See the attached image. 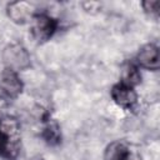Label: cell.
<instances>
[{
  "instance_id": "ba28073f",
  "label": "cell",
  "mask_w": 160,
  "mask_h": 160,
  "mask_svg": "<svg viewBox=\"0 0 160 160\" xmlns=\"http://www.w3.org/2000/svg\"><path fill=\"white\" fill-rule=\"evenodd\" d=\"M41 138L44 139L45 142H48L51 146L58 145L61 141V129H60V125L55 120H52V119L44 120Z\"/></svg>"
},
{
  "instance_id": "5b68a950",
  "label": "cell",
  "mask_w": 160,
  "mask_h": 160,
  "mask_svg": "<svg viewBox=\"0 0 160 160\" xmlns=\"http://www.w3.org/2000/svg\"><path fill=\"white\" fill-rule=\"evenodd\" d=\"M110 96L118 106L122 109H128V110L132 109L138 104V100H139V95L135 88L126 85L124 82H120V81L111 86Z\"/></svg>"
},
{
  "instance_id": "9a60e30c",
  "label": "cell",
  "mask_w": 160,
  "mask_h": 160,
  "mask_svg": "<svg viewBox=\"0 0 160 160\" xmlns=\"http://www.w3.org/2000/svg\"><path fill=\"white\" fill-rule=\"evenodd\" d=\"M38 160H44V159H38Z\"/></svg>"
},
{
  "instance_id": "5bb4252c",
  "label": "cell",
  "mask_w": 160,
  "mask_h": 160,
  "mask_svg": "<svg viewBox=\"0 0 160 160\" xmlns=\"http://www.w3.org/2000/svg\"><path fill=\"white\" fill-rule=\"evenodd\" d=\"M4 141H5V140H4V138H2L1 135H0V151H1V149H2V145H4Z\"/></svg>"
},
{
  "instance_id": "8992f818",
  "label": "cell",
  "mask_w": 160,
  "mask_h": 160,
  "mask_svg": "<svg viewBox=\"0 0 160 160\" xmlns=\"http://www.w3.org/2000/svg\"><path fill=\"white\" fill-rule=\"evenodd\" d=\"M24 90V82L19 72L4 69L0 72V91L8 98H18Z\"/></svg>"
},
{
  "instance_id": "4fadbf2b",
  "label": "cell",
  "mask_w": 160,
  "mask_h": 160,
  "mask_svg": "<svg viewBox=\"0 0 160 160\" xmlns=\"http://www.w3.org/2000/svg\"><path fill=\"white\" fill-rule=\"evenodd\" d=\"M81 6L89 14H96V12L101 11V4L98 1H84V2H81Z\"/></svg>"
},
{
  "instance_id": "6da1fadb",
  "label": "cell",
  "mask_w": 160,
  "mask_h": 160,
  "mask_svg": "<svg viewBox=\"0 0 160 160\" xmlns=\"http://www.w3.org/2000/svg\"><path fill=\"white\" fill-rule=\"evenodd\" d=\"M1 59L6 69L20 72L31 66V55L20 42H10L4 46Z\"/></svg>"
},
{
  "instance_id": "52a82bcc",
  "label": "cell",
  "mask_w": 160,
  "mask_h": 160,
  "mask_svg": "<svg viewBox=\"0 0 160 160\" xmlns=\"http://www.w3.org/2000/svg\"><path fill=\"white\" fill-rule=\"evenodd\" d=\"M20 129L21 125L16 118L6 115L0 119V135L4 140H19Z\"/></svg>"
},
{
  "instance_id": "277c9868",
  "label": "cell",
  "mask_w": 160,
  "mask_h": 160,
  "mask_svg": "<svg viewBox=\"0 0 160 160\" xmlns=\"http://www.w3.org/2000/svg\"><path fill=\"white\" fill-rule=\"evenodd\" d=\"M134 62L139 69L149 71H158L160 68V52L159 46L155 42L144 44L136 52Z\"/></svg>"
},
{
  "instance_id": "30bf717a",
  "label": "cell",
  "mask_w": 160,
  "mask_h": 160,
  "mask_svg": "<svg viewBox=\"0 0 160 160\" xmlns=\"http://www.w3.org/2000/svg\"><path fill=\"white\" fill-rule=\"evenodd\" d=\"M125 144L126 142L119 141V140L110 142L104 151V160H120V156L122 154Z\"/></svg>"
},
{
  "instance_id": "7a4b0ae2",
  "label": "cell",
  "mask_w": 160,
  "mask_h": 160,
  "mask_svg": "<svg viewBox=\"0 0 160 160\" xmlns=\"http://www.w3.org/2000/svg\"><path fill=\"white\" fill-rule=\"evenodd\" d=\"M59 29V21L46 12H38L30 21V34L38 42H46Z\"/></svg>"
},
{
  "instance_id": "8fae6325",
  "label": "cell",
  "mask_w": 160,
  "mask_h": 160,
  "mask_svg": "<svg viewBox=\"0 0 160 160\" xmlns=\"http://www.w3.org/2000/svg\"><path fill=\"white\" fill-rule=\"evenodd\" d=\"M120 160H142V155L136 145L134 144H125Z\"/></svg>"
},
{
  "instance_id": "3957f363",
  "label": "cell",
  "mask_w": 160,
  "mask_h": 160,
  "mask_svg": "<svg viewBox=\"0 0 160 160\" xmlns=\"http://www.w3.org/2000/svg\"><path fill=\"white\" fill-rule=\"evenodd\" d=\"M6 16L10 19L11 22L18 25L30 24L31 19L39 12L34 4L29 1H11L6 5Z\"/></svg>"
},
{
  "instance_id": "7c38bea8",
  "label": "cell",
  "mask_w": 160,
  "mask_h": 160,
  "mask_svg": "<svg viewBox=\"0 0 160 160\" xmlns=\"http://www.w3.org/2000/svg\"><path fill=\"white\" fill-rule=\"evenodd\" d=\"M141 8L146 15L150 18L158 19L159 16V10H160V1L159 0H146L141 2Z\"/></svg>"
},
{
  "instance_id": "9c48e42d",
  "label": "cell",
  "mask_w": 160,
  "mask_h": 160,
  "mask_svg": "<svg viewBox=\"0 0 160 160\" xmlns=\"http://www.w3.org/2000/svg\"><path fill=\"white\" fill-rule=\"evenodd\" d=\"M141 80L140 69L136 66L134 61H128L122 64L120 70V82H124L130 86H136Z\"/></svg>"
}]
</instances>
